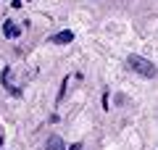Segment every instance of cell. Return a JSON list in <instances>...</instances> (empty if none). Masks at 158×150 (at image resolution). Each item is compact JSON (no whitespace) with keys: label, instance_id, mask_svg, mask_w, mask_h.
<instances>
[{"label":"cell","instance_id":"52a82bcc","mask_svg":"<svg viewBox=\"0 0 158 150\" xmlns=\"http://www.w3.org/2000/svg\"><path fill=\"white\" fill-rule=\"evenodd\" d=\"M0 142H3V140H0Z\"/></svg>","mask_w":158,"mask_h":150},{"label":"cell","instance_id":"6da1fadb","mask_svg":"<svg viewBox=\"0 0 158 150\" xmlns=\"http://www.w3.org/2000/svg\"><path fill=\"white\" fill-rule=\"evenodd\" d=\"M127 61H129V69H132V71L140 74V77H145V79H153V77L158 74V69L153 66L148 58H142V56H129Z\"/></svg>","mask_w":158,"mask_h":150},{"label":"cell","instance_id":"3957f363","mask_svg":"<svg viewBox=\"0 0 158 150\" xmlns=\"http://www.w3.org/2000/svg\"><path fill=\"white\" fill-rule=\"evenodd\" d=\"M45 150H66V142H63L61 134H50V137H48Z\"/></svg>","mask_w":158,"mask_h":150},{"label":"cell","instance_id":"5b68a950","mask_svg":"<svg viewBox=\"0 0 158 150\" xmlns=\"http://www.w3.org/2000/svg\"><path fill=\"white\" fill-rule=\"evenodd\" d=\"M8 74H11V69H3V77H0V82H3V84H6V90H8V92H11V95H16V98H19V95H21V92H19V90L16 87H13V84L11 82H8Z\"/></svg>","mask_w":158,"mask_h":150},{"label":"cell","instance_id":"8992f818","mask_svg":"<svg viewBox=\"0 0 158 150\" xmlns=\"http://www.w3.org/2000/svg\"><path fill=\"white\" fill-rule=\"evenodd\" d=\"M69 150H82V145H79V142L77 145H69Z\"/></svg>","mask_w":158,"mask_h":150},{"label":"cell","instance_id":"7a4b0ae2","mask_svg":"<svg viewBox=\"0 0 158 150\" xmlns=\"http://www.w3.org/2000/svg\"><path fill=\"white\" fill-rule=\"evenodd\" d=\"M50 42H53V45H69V42H74V32H71V29L56 32V34L50 37Z\"/></svg>","mask_w":158,"mask_h":150},{"label":"cell","instance_id":"277c9868","mask_svg":"<svg viewBox=\"0 0 158 150\" xmlns=\"http://www.w3.org/2000/svg\"><path fill=\"white\" fill-rule=\"evenodd\" d=\"M3 34H6L8 40H16L19 34H21V27H16V21H6L3 24Z\"/></svg>","mask_w":158,"mask_h":150}]
</instances>
